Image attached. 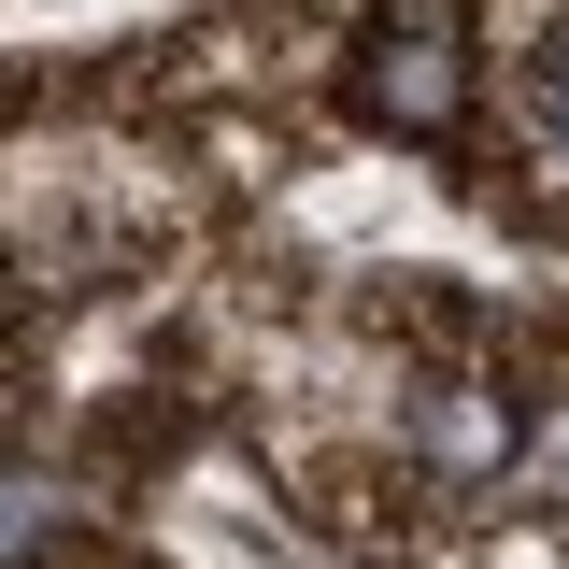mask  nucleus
I'll return each instance as SVG.
<instances>
[{"label": "nucleus", "instance_id": "2", "mask_svg": "<svg viewBox=\"0 0 569 569\" xmlns=\"http://www.w3.org/2000/svg\"><path fill=\"white\" fill-rule=\"evenodd\" d=\"M427 456H441V470H470V456H498V413H485V399H456V413H427Z\"/></svg>", "mask_w": 569, "mask_h": 569}, {"label": "nucleus", "instance_id": "3", "mask_svg": "<svg viewBox=\"0 0 569 569\" xmlns=\"http://www.w3.org/2000/svg\"><path fill=\"white\" fill-rule=\"evenodd\" d=\"M541 114H556V142H569V43L541 58Z\"/></svg>", "mask_w": 569, "mask_h": 569}, {"label": "nucleus", "instance_id": "1", "mask_svg": "<svg viewBox=\"0 0 569 569\" xmlns=\"http://www.w3.org/2000/svg\"><path fill=\"white\" fill-rule=\"evenodd\" d=\"M456 86H470V71H456V14H441V0H413L399 29H370V114H385V129H441Z\"/></svg>", "mask_w": 569, "mask_h": 569}]
</instances>
